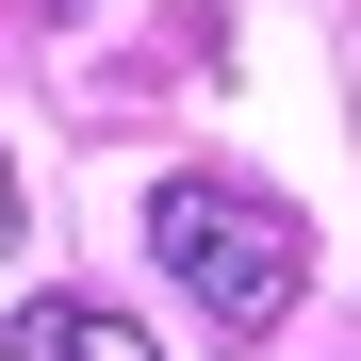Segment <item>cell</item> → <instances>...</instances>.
Returning a JSON list of instances; mask_svg holds the SVG:
<instances>
[{
	"mask_svg": "<svg viewBox=\"0 0 361 361\" xmlns=\"http://www.w3.org/2000/svg\"><path fill=\"white\" fill-rule=\"evenodd\" d=\"M148 263L180 279L197 329L263 345V329L295 312V279H312V230H295L263 180H164V197H148Z\"/></svg>",
	"mask_w": 361,
	"mask_h": 361,
	"instance_id": "1",
	"label": "cell"
},
{
	"mask_svg": "<svg viewBox=\"0 0 361 361\" xmlns=\"http://www.w3.org/2000/svg\"><path fill=\"white\" fill-rule=\"evenodd\" d=\"M0 361H164V345L99 295H33V312H0Z\"/></svg>",
	"mask_w": 361,
	"mask_h": 361,
	"instance_id": "2",
	"label": "cell"
},
{
	"mask_svg": "<svg viewBox=\"0 0 361 361\" xmlns=\"http://www.w3.org/2000/svg\"><path fill=\"white\" fill-rule=\"evenodd\" d=\"M0 247H17V180H0Z\"/></svg>",
	"mask_w": 361,
	"mask_h": 361,
	"instance_id": "3",
	"label": "cell"
}]
</instances>
